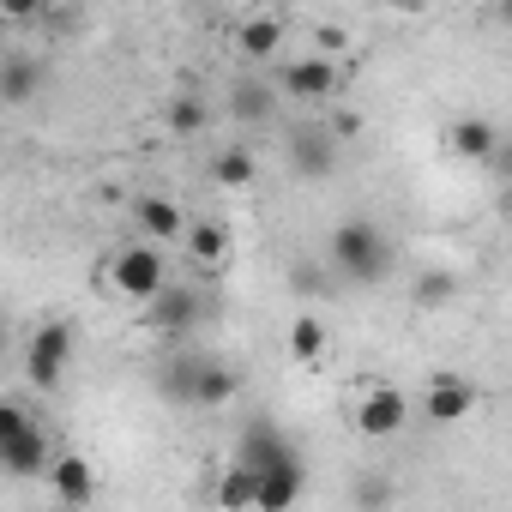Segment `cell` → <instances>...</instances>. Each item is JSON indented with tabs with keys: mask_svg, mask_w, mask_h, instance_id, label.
Here are the masks:
<instances>
[{
	"mask_svg": "<svg viewBox=\"0 0 512 512\" xmlns=\"http://www.w3.org/2000/svg\"><path fill=\"white\" fill-rule=\"evenodd\" d=\"M416 296H422V302H446V296H452V278H446V272H428V278L416 284Z\"/></svg>",
	"mask_w": 512,
	"mask_h": 512,
	"instance_id": "obj_24",
	"label": "cell"
},
{
	"mask_svg": "<svg viewBox=\"0 0 512 512\" xmlns=\"http://www.w3.org/2000/svg\"><path fill=\"white\" fill-rule=\"evenodd\" d=\"M332 266H338L350 284H380V278L392 272V241H386V229L368 223V217L338 223V229H332Z\"/></svg>",
	"mask_w": 512,
	"mask_h": 512,
	"instance_id": "obj_1",
	"label": "cell"
},
{
	"mask_svg": "<svg viewBox=\"0 0 512 512\" xmlns=\"http://www.w3.org/2000/svg\"><path fill=\"white\" fill-rule=\"evenodd\" d=\"M278 85H284L290 97H302V103H326V97L338 91V67H332L326 55H302V61H284V67H278Z\"/></svg>",
	"mask_w": 512,
	"mask_h": 512,
	"instance_id": "obj_8",
	"label": "cell"
},
{
	"mask_svg": "<svg viewBox=\"0 0 512 512\" xmlns=\"http://www.w3.org/2000/svg\"><path fill=\"white\" fill-rule=\"evenodd\" d=\"M302 488H308V464H302V452L290 446V452H278L266 470H253V512H296Z\"/></svg>",
	"mask_w": 512,
	"mask_h": 512,
	"instance_id": "obj_3",
	"label": "cell"
},
{
	"mask_svg": "<svg viewBox=\"0 0 512 512\" xmlns=\"http://www.w3.org/2000/svg\"><path fill=\"white\" fill-rule=\"evenodd\" d=\"M37 0H0V19H37Z\"/></svg>",
	"mask_w": 512,
	"mask_h": 512,
	"instance_id": "obj_26",
	"label": "cell"
},
{
	"mask_svg": "<svg viewBox=\"0 0 512 512\" xmlns=\"http://www.w3.org/2000/svg\"><path fill=\"white\" fill-rule=\"evenodd\" d=\"M67 362H73V332L61 326V320H49V326H37L31 332V344H25V374H31V386H61V374H67Z\"/></svg>",
	"mask_w": 512,
	"mask_h": 512,
	"instance_id": "obj_5",
	"label": "cell"
},
{
	"mask_svg": "<svg viewBox=\"0 0 512 512\" xmlns=\"http://www.w3.org/2000/svg\"><path fill=\"white\" fill-rule=\"evenodd\" d=\"M0 470L7 476H19V482H37V476H49V428L31 416L13 440H0Z\"/></svg>",
	"mask_w": 512,
	"mask_h": 512,
	"instance_id": "obj_6",
	"label": "cell"
},
{
	"mask_svg": "<svg viewBox=\"0 0 512 512\" xmlns=\"http://www.w3.org/2000/svg\"><path fill=\"white\" fill-rule=\"evenodd\" d=\"M470 410H476V386H470L464 374H434V380H428V392H422V416H428V422L452 428V422H464Z\"/></svg>",
	"mask_w": 512,
	"mask_h": 512,
	"instance_id": "obj_7",
	"label": "cell"
},
{
	"mask_svg": "<svg viewBox=\"0 0 512 512\" xmlns=\"http://www.w3.org/2000/svg\"><path fill=\"white\" fill-rule=\"evenodd\" d=\"M169 127H175V133H199V127H205V109H199L193 97H175V103H169Z\"/></svg>",
	"mask_w": 512,
	"mask_h": 512,
	"instance_id": "obj_21",
	"label": "cell"
},
{
	"mask_svg": "<svg viewBox=\"0 0 512 512\" xmlns=\"http://www.w3.org/2000/svg\"><path fill=\"white\" fill-rule=\"evenodd\" d=\"M235 43H241V55L266 61V55H278V49H284V19H278V13H247V19H241V31H235Z\"/></svg>",
	"mask_w": 512,
	"mask_h": 512,
	"instance_id": "obj_14",
	"label": "cell"
},
{
	"mask_svg": "<svg viewBox=\"0 0 512 512\" xmlns=\"http://www.w3.org/2000/svg\"><path fill=\"white\" fill-rule=\"evenodd\" d=\"M452 151L470 157V163H488V157H500V127L482 121V115H470V121L452 127Z\"/></svg>",
	"mask_w": 512,
	"mask_h": 512,
	"instance_id": "obj_15",
	"label": "cell"
},
{
	"mask_svg": "<svg viewBox=\"0 0 512 512\" xmlns=\"http://www.w3.org/2000/svg\"><path fill=\"white\" fill-rule=\"evenodd\" d=\"M266 97H272V91H260V85H247V91H241V103H235V109H241V115H266V109H272V103H266Z\"/></svg>",
	"mask_w": 512,
	"mask_h": 512,
	"instance_id": "obj_25",
	"label": "cell"
},
{
	"mask_svg": "<svg viewBox=\"0 0 512 512\" xmlns=\"http://www.w3.org/2000/svg\"><path fill=\"white\" fill-rule=\"evenodd\" d=\"M0 350H7V314H0Z\"/></svg>",
	"mask_w": 512,
	"mask_h": 512,
	"instance_id": "obj_27",
	"label": "cell"
},
{
	"mask_svg": "<svg viewBox=\"0 0 512 512\" xmlns=\"http://www.w3.org/2000/svg\"><path fill=\"white\" fill-rule=\"evenodd\" d=\"M193 374H199V362H175V368L163 374V386H169V392L187 404V398H193Z\"/></svg>",
	"mask_w": 512,
	"mask_h": 512,
	"instance_id": "obj_23",
	"label": "cell"
},
{
	"mask_svg": "<svg viewBox=\"0 0 512 512\" xmlns=\"http://www.w3.org/2000/svg\"><path fill=\"white\" fill-rule=\"evenodd\" d=\"M43 91V61L37 55H7V61H0V103H31Z\"/></svg>",
	"mask_w": 512,
	"mask_h": 512,
	"instance_id": "obj_13",
	"label": "cell"
},
{
	"mask_svg": "<svg viewBox=\"0 0 512 512\" xmlns=\"http://www.w3.org/2000/svg\"><path fill=\"white\" fill-rule=\"evenodd\" d=\"M211 175H217V187H229V193H241V187H253V157H247L241 145H229V151H217V163H211Z\"/></svg>",
	"mask_w": 512,
	"mask_h": 512,
	"instance_id": "obj_18",
	"label": "cell"
},
{
	"mask_svg": "<svg viewBox=\"0 0 512 512\" xmlns=\"http://www.w3.org/2000/svg\"><path fill=\"white\" fill-rule=\"evenodd\" d=\"M296 169H302V175H326V169H332L326 139H314V133H308V139H296Z\"/></svg>",
	"mask_w": 512,
	"mask_h": 512,
	"instance_id": "obj_20",
	"label": "cell"
},
{
	"mask_svg": "<svg viewBox=\"0 0 512 512\" xmlns=\"http://www.w3.org/2000/svg\"><path fill=\"white\" fill-rule=\"evenodd\" d=\"M133 223L145 229V241H181V229H187L181 205H175V199H163V193L133 199Z\"/></svg>",
	"mask_w": 512,
	"mask_h": 512,
	"instance_id": "obj_12",
	"label": "cell"
},
{
	"mask_svg": "<svg viewBox=\"0 0 512 512\" xmlns=\"http://www.w3.org/2000/svg\"><path fill=\"white\" fill-rule=\"evenodd\" d=\"M163 284H169V266H163V253L145 247V241H127L109 260V290L127 296V302H157Z\"/></svg>",
	"mask_w": 512,
	"mask_h": 512,
	"instance_id": "obj_2",
	"label": "cell"
},
{
	"mask_svg": "<svg viewBox=\"0 0 512 512\" xmlns=\"http://www.w3.org/2000/svg\"><path fill=\"white\" fill-rule=\"evenodd\" d=\"M25 422H31V410H25L19 398H0V440H13Z\"/></svg>",
	"mask_w": 512,
	"mask_h": 512,
	"instance_id": "obj_22",
	"label": "cell"
},
{
	"mask_svg": "<svg viewBox=\"0 0 512 512\" xmlns=\"http://www.w3.org/2000/svg\"><path fill=\"white\" fill-rule=\"evenodd\" d=\"M235 386H241V374H235V368H223V362H199V374H193V398H187V404L217 410V404H229V398H235Z\"/></svg>",
	"mask_w": 512,
	"mask_h": 512,
	"instance_id": "obj_16",
	"label": "cell"
},
{
	"mask_svg": "<svg viewBox=\"0 0 512 512\" xmlns=\"http://www.w3.org/2000/svg\"><path fill=\"white\" fill-rule=\"evenodd\" d=\"M145 308H151V326L169 332V338H187L199 326V290H187V284H163V296L145 302Z\"/></svg>",
	"mask_w": 512,
	"mask_h": 512,
	"instance_id": "obj_9",
	"label": "cell"
},
{
	"mask_svg": "<svg viewBox=\"0 0 512 512\" xmlns=\"http://www.w3.org/2000/svg\"><path fill=\"white\" fill-rule=\"evenodd\" d=\"M49 488H55L61 506H91V500H97V470H91V458H79V452L55 458V464H49Z\"/></svg>",
	"mask_w": 512,
	"mask_h": 512,
	"instance_id": "obj_10",
	"label": "cell"
},
{
	"mask_svg": "<svg viewBox=\"0 0 512 512\" xmlns=\"http://www.w3.org/2000/svg\"><path fill=\"white\" fill-rule=\"evenodd\" d=\"M326 338H332V332L320 326V314H302V320L290 326V356H296L302 368H320V362H326Z\"/></svg>",
	"mask_w": 512,
	"mask_h": 512,
	"instance_id": "obj_17",
	"label": "cell"
},
{
	"mask_svg": "<svg viewBox=\"0 0 512 512\" xmlns=\"http://www.w3.org/2000/svg\"><path fill=\"white\" fill-rule=\"evenodd\" d=\"M217 506H223V512H253V476H247L241 464H229V470L217 476Z\"/></svg>",
	"mask_w": 512,
	"mask_h": 512,
	"instance_id": "obj_19",
	"label": "cell"
},
{
	"mask_svg": "<svg viewBox=\"0 0 512 512\" xmlns=\"http://www.w3.org/2000/svg\"><path fill=\"white\" fill-rule=\"evenodd\" d=\"M404 422H410V398H404L398 386L368 380V386L356 392V434H368V440H392V434H404Z\"/></svg>",
	"mask_w": 512,
	"mask_h": 512,
	"instance_id": "obj_4",
	"label": "cell"
},
{
	"mask_svg": "<svg viewBox=\"0 0 512 512\" xmlns=\"http://www.w3.org/2000/svg\"><path fill=\"white\" fill-rule=\"evenodd\" d=\"M181 247H187V260L199 272H223L229 266V229L223 223H187L181 229Z\"/></svg>",
	"mask_w": 512,
	"mask_h": 512,
	"instance_id": "obj_11",
	"label": "cell"
}]
</instances>
